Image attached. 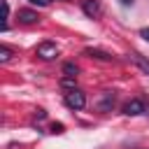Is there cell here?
I'll return each mask as SVG.
<instances>
[{"label":"cell","mask_w":149,"mask_h":149,"mask_svg":"<svg viewBox=\"0 0 149 149\" xmlns=\"http://www.w3.org/2000/svg\"><path fill=\"white\" fill-rule=\"evenodd\" d=\"M28 2H30V5H37V7H47L51 0H28Z\"/></svg>","instance_id":"cell-12"},{"label":"cell","mask_w":149,"mask_h":149,"mask_svg":"<svg viewBox=\"0 0 149 149\" xmlns=\"http://www.w3.org/2000/svg\"><path fill=\"white\" fill-rule=\"evenodd\" d=\"M65 105H68L70 109H81V107L86 105V95H84L79 88H72V91L65 93Z\"/></svg>","instance_id":"cell-1"},{"label":"cell","mask_w":149,"mask_h":149,"mask_svg":"<svg viewBox=\"0 0 149 149\" xmlns=\"http://www.w3.org/2000/svg\"><path fill=\"white\" fill-rule=\"evenodd\" d=\"M61 86L72 91V88H74V77H63V79H61Z\"/></svg>","instance_id":"cell-11"},{"label":"cell","mask_w":149,"mask_h":149,"mask_svg":"<svg viewBox=\"0 0 149 149\" xmlns=\"http://www.w3.org/2000/svg\"><path fill=\"white\" fill-rule=\"evenodd\" d=\"M130 58H133V63H135V65H137V68H140L144 74H149V61H147L142 54H133Z\"/></svg>","instance_id":"cell-8"},{"label":"cell","mask_w":149,"mask_h":149,"mask_svg":"<svg viewBox=\"0 0 149 149\" xmlns=\"http://www.w3.org/2000/svg\"><path fill=\"white\" fill-rule=\"evenodd\" d=\"M63 74H65V77H77V74H79V68H77L74 63H65V65H63Z\"/></svg>","instance_id":"cell-9"},{"label":"cell","mask_w":149,"mask_h":149,"mask_svg":"<svg viewBox=\"0 0 149 149\" xmlns=\"http://www.w3.org/2000/svg\"><path fill=\"white\" fill-rule=\"evenodd\" d=\"M35 54L42 61H51V58L58 56V47H56V42H42V44H37V51Z\"/></svg>","instance_id":"cell-2"},{"label":"cell","mask_w":149,"mask_h":149,"mask_svg":"<svg viewBox=\"0 0 149 149\" xmlns=\"http://www.w3.org/2000/svg\"><path fill=\"white\" fill-rule=\"evenodd\" d=\"M112 107H114V93H105L98 102V109L100 112H112Z\"/></svg>","instance_id":"cell-7"},{"label":"cell","mask_w":149,"mask_h":149,"mask_svg":"<svg viewBox=\"0 0 149 149\" xmlns=\"http://www.w3.org/2000/svg\"><path fill=\"white\" fill-rule=\"evenodd\" d=\"M140 37H142V40H147V42H149V26H147V28H142V30H140Z\"/></svg>","instance_id":"cell-14"},{"label":"cell","mask_w":149,"mask_h":149,"mask_svg":"<svg viewBox=\"0 0 149 149\" xmlns=\"http://www.w3.org/2000/svg\"><path fill=\"white\" fill-rule=\"evenodd\" d=\"M35 119H37V121H42V119H47V112H44V109H37V114H35Z\"/></svg>","instance_id":"cell-15"},{"label":"cell","mask_w":149,"mask_h":149,"mask_svg":"<svg viewBox=\"0 0 149 149\" xmlns=\"http://www.w3.org/2000/svg\"><path fill=\"white\" fill-rule=\"evenodd\" d=\"M19 21L21 23H37L40 21V14L33 12V9H19Z\"/></svg>","instance_id":"cell-6"},{"label":"cell","mask_w":149,"mask_h":149,"mask_svg":"<svg viewBox=\"0 0 149 149\" xmlns=\"http://www.w3.org/2000/svg\"><path fill=\"white\" fill-rule=\"evenodd\" d=\"M144 112H147V105L142 100H137V98H133V100H128L123 105V114H128V116H140Z\"/></svg>","instance_id":"cell-3"},{"label":"cell","mask_w":149,"mask_h":149,"mask_svg":"<svg viewBox=\"0 0 149 149\" xmlns=\"http://www.w3.org/2000/svg\"><path fill=\"white\" fill-rule=\"evenodd\" d=\"M63 130H65L63 123H54V126H51V133H63Z\"/></svg>","instance_id":"cell-13"},{"label":"cell","mask_w":149,"mask_h":149,"mask_svg":"<svg viewBox=\"0 0 149 149\" xmlns=\"http://www.w3.org/2000/svg\"><path fill=\"white\" fill-rule=\"evenodd\" d=\"M119 2H121V5H126V7H128V5H133V2H135V0H119Z\"/></svg>","instance_id":"cell-16"},{"label":"cell","mask_w":149,"mask_h":149,"mask_svg":"<svg viewBox=\"0 0 149 149\" xmlns=\"http://www.w3.org/2000/svg\"><path fill=\"white\" fill-rule=\"evenodd\" d=\"M84 56H91V58H95V61H105V63L114 61V56H112V54H107V51H102V49H93V47L84 49Z\"/></svg>","instance_id":"cell-5"},{"label":"cell","mask_w":149,"mask_h":149,"mask_svg":"<svg viewBox=\"0 0 149 149\" xmlns=\"http://www.w3.org/2000/svg\"><path fill=\"white\" fill-rule=\"evenodd\" d=\"M81 9H84V14L88 19H98L102 14V7H100L98 0H81Z\"/></svg>","instance_id":"cell-4"},{"label":"cell","mask_w":149,"mask_h":149,"mask_svg":"<svg viewBox=\"0 0 149 149\" xmlns=\"http://www.w3.org/2000/svg\"><path fill=\"white\" fill-rule=\"evenodd\" d=\"M9 58H12V51L7 47H0V63H7Z\"/></svg>","instance_id":"cell-10"}]
</instances>
